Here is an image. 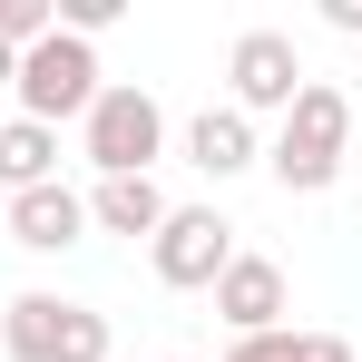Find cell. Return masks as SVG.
Wrapping results in <instances>:
<instances>
[{"label":"cell","instance_id":"cell-1","mask_svg":"<svg viewBox=\"0 0 362 362\" xmlns=\"http://www.w3.org/2000/svg\"><path fill=\"white\" fill-rule=\"evenodd\" d=\"M343 137H353V98H343L333 78H303V98L284 108L264 167L284 177V196H323V186L343 177Z\"/></svg>","mask_w":362,"mask_h":362},{"label":"cell","instance_id":"cell-9","mask_svg":"<svg viewBox=\"0 0 362 362\" xmlns=\"http://www.w3.org/2000/svg\"><path fill=\"white\" fill-rule=\"evenodd\" d=\"M186 157H196L216 186H226V177H245L264 147H255V118H245V108H206V118L186 127Z\"/></svg>","mask_w":362,"mask_h":362},{"label":"cell","instance_id":"cell-2","mask_svg":"<svg viewBox=\"0 0 362 362\" xmlns=\"http://www.w3.org/2000/svg\"><path fill=\"white\" fill-rule=\"evenodd\" d=\"M0 353L10 362H108V313L59 294H10L0 303Z\"/></svg>","mask_w":362,"mask_h":362},{"label":"cell","instance_id":"cell-11","mask_svg":"<svg viewBox=\"0 0 362 362\" xmlns=\"http://www.w3.org/2000/svg\"><path fill=\"white\" fill-rule=\"evenodd\" d=\"M49 177H59V127L10 118V127H0V186H10V196H30V186H49Z\"/></svg>","mask_w":362,"mask_h":362},{"label":"cell","instance_id":"cell-6","mask_svg":"<svg viewBox=\"0 0 362 362\" xmlns=\"http://www.w3.org/2000/svg\"><path fill=\"white\" fill-rule=\"evenodd\" d=\"M226 78H235V108H245V118H264V108L284 118V108L303 98V49L284 40V30H245L235 49H226Z\"/></svg>","mask_w":362,"mask_h":362},{"label":"cell","instance_id":"cell-5","mask_svg":"<svg viewBox=\"0 0 362 362\" xmlns=\"http://www.w3.org/2000/svg\"><path fill=\"white\" fill-rule=\"evenodd\" d=\"M147 255H157V284L196 294V284H216V274L235 264V226H226L216 206H167V226L147 235Z\"/></svg>","mask_w":362,"mask_h":362},{"label":"cell","instance_id":"cell-13","mask_svg":"<svg viewBox=\"0 0 362 362\" xmlns=\"http://www.w3.org/2000/svg\"><path fill=\"white\" fill-rule=\"evenodd\" d=\"M226 362H294V333H235Z\"/></svg>","mask_w":362,"mask_h":362},{"label":"cell","instance_id":"cell-4","mask_svg":"<svg viewBox=\"0 0 362 362\" xmlns=\"http://www.w3.org/2000/svg\"><path fill=\"white\" fill-rule=\"evenodd\" d=\"M78 127H88V167H98V177H147L157 147H167V108H157L147 88H98V108Z\"/></svg>","mask_w":362,"mask_h":362},{"label":"cell","instance_id":"cell-10","mask_svg":"<svg viewBox=\"0 0 362 362\" xmlns=\"http://www.w3.org/2000/svg\"><path fill=\"white\" fill-rule=\"evenodd\" d=\"M88 226H108V235H157V226H167V186L157 177H98Z\"/></svg>","mask_w":362,"mask_h":362},{"label":"cell","instance_id":"cell-3","mask_svg":"<svg viewBox=\"0 0 362 362\" xmlns=\"http://www.w3.org/2000/svg\"><path fill=\"white\" fill-rule=\"evenodd\" d=\"M20 118H40V127H59V118H88L98 108V49L88 40H69V30H49L40 49H20Z\"/></svg>","mask_w":362,"mask_h":362},{"label":"cell","instance_id":"cell-16","mask_svg":"<svg viewBox=\"0 0 362 362\" xmlns=\"http://www.w3.org/2000/svg\"><path fill=\"white\" fill-rule=\"evenodd\" d=\"M10 78H20V59H10V49H0V88H10Z\"/></svg>","mask_w":362,"mask_h":362},{"label":"cell","instance_id":"cell-12","mask_svg":"<svg viewBox=\"0 0 362 362\" xmlns=\"http://www.w3.org/2000/svg\"><path fill=\"white\" fill-rule=\"evenodd\" d=\"M59 30V0H0V49L20 59V49H40Z\"/></svg>","mask_w":362,"mask_h":362},{"label":"cell","instance_id":"cell-7","mask_svg":"<svg viewBox=\"0 0 362 362\" xmlns=\"http://www.w3.org/2000/svg\"><path fill=\"white\" fill-rule=\"evenodd\" d=\"M88 235V196L78 186H30V196H10V245H30V255H69V245Z\"/></svg>","mask_w":362,"mask_h":362},{"label":"cell","instance_id":"cell-8","mask_svg":"<svg viewBox=\"0 0 362 362\" xmlns=\"http://www.w3.org/2000/svg\"><path fill=\"white\" fill-rule=\"evenodd\" d=\"M216 313H226L235 333H284V264H274V255H235V264L216 274Z\"/></svg>","mask_w":362,"mask_h":362},{"label":"cell","instance_id":"cell-15","mask_svg":"<svg viewBox=\"0 0 362 362\" xmlns=\"http://www.w3.org/2000/svg\"><path fill=\"white\" fill-rule=\"evenodd\" d=\"M323 20H333L343 40H362V0H323Z\"/></svg>","mask_w":362,"mask_h":362},{"label":"cell","instance_id":"cell-14","mask_svg":"<svg viewBox=\"0 0 362 362\" xmlns=\"http://www.w3.org/2000/svg\"><path fill=\"white\" fill-rule=\"evenodd\" d=\"M294 362H362L343 333H294Z\"/></svg>","mask_w":362,"mask_h":362}]
</instances>
